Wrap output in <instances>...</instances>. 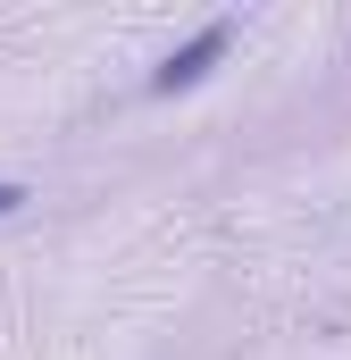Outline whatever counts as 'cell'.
Returning <instances> with one entry per match:
<instances>
[{"mask_svg":"<svg viewBox=\"0 0 351 360\" xmlns=\"http://www.w3.org/2000/svg\"><path fill=\"white\" fill-rule=\"evenodd\" d=\"M234 42H243V17L234 8H218V17H201L184 42H168L159 59H151V76H143V92L151 101H184V92H201L226 59H234Z\"/></svg>","mask_w":351,"mask_h":360,"instance_id":"1","label":"cell"},{"mask_svg":"<svg viewBox=\"0 0 351 360\" xmlns=\"http://www.w3.org/2000/svg\"><path fill=\"white\" fill-rule=\"evenodd\" d=\"M34 201H42V193H34L25 176H0V226H8V218H25Z\"/></svg>","mask_w":351,"mask_h":360,"instance_id":"2","label":"cell"}]
</instances>
